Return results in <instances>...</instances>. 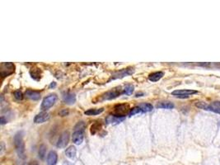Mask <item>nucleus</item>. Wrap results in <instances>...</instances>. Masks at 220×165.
<instances>
[{"label":"nucleus","mask_w":220,"mask_h":165,"mask_svg":"<svg viewBox=\"0 0 220 165\" xmlns=\"http://www.w3.org/2000/svg\"><path fill=\"white\" fill-rule=\"evenodd\" d=\"M13 143L18 157L20 159H25V143L23 140V133L22 131L17 132L15 135Z\"/></svg>","instance_id":"f257e3e1"},{"label":"nucleus","mask_w":220,"mask_h":165,"mask_svg":"<svg viewBox=\"0 0 220 165\" xmlns=\"http://www.w3.org/2000/svg\"><path fill=\"white\" fill-rule=\"evenodd\" d=\"M57 99L58 97L55 93L50 94L48 96H46L43 99V101H42V103H41V106H40V109L43 111H47V110H49L55 104V103L57 102Z\"/></svg>","instance_id":"f03ea898"},{"label":"nucleus","mask_w":220,"mask_h":165,"mask_svg":"<svg viewBox=\"0 0 220 165\" xmlns=\"http://www.w3.org/2000/svg\"><path fill=\"white\" fill-rule=\"evenodd\" d=\"M15 72V65L12 63H2L0 66V74L2 78L8 77Z\"/></svg>","instance_id":"7ed1b4c3"},{"label":"nucleus","mask_w":220,"mask_h":165,"mask_svg":"<svg viewBox=\"0 0 220 165\" xmlns=\"http://www.w3.org/2000/svg\"><path fill=\"white\" fill-rule=\"evenodd\" d=\"M123 94V89H121L120 87L115 88L111 91L106 92V93L102 95V100H112L119 97L120 95Z\"/></svg>","instance_id":"20e7f679"},{"label":"nucleus","mask_w":220,"mask_h":165,"mask_svg":"<svg viewBox=\"0 0 220 165\" xmlns=\"http://www.w3.org/2000/svg\"><path fill=\"white\" fill-rule=\"evenodd\" d=\"M69 136H70V135H69V131H64V132H63L62 134L60 135V136L59 137V139H58L57 144H56V146H57L58 148H65L66 146L68 145V144H69Z\"/></svg>","instance_id":"39448f33"},{"label":"nucleus","mask_w":220,"mask_h":165,"mask_svg":"<svg viewBox=\"0 0 220 165\" xmlns=\"http://www.w3.org/2000/svg\"><path fill=\"white\" fill-rule=\"evenodd\" d=\"M134 68H124L122 70H120V71L115 73V74L112 75V77L111 78V80L117 79H122V78L126 77V76L131 75V74H134Z\"/></svg>","instance_id":"423d86ee"},{"label":"nucleus","mask_w":220,"mask_h":165,"mask_svg":"<svg viewBox=\"0 0 220 165\" xmlns=\"http://www.w3.org/2000/svg\"><path fill=\"white\" fill-rule=\"evenodd\" d=\"M197 93V91L194 90H190V89H181V90H175L172 93L173 96H176L179 98H187L190 97V95Z\"/></svg>","instance_id":"0eeeda50"},{"label":"nucleus","mask_w":220,"mask_h":165,"mask_svg":"<svg viewBox=\"0 0 220 165\" xmlns=\"http://www.w3.org/2000/svg\"><path fill=\"white\" fill-rule=\"evenodd\" d=\"M125 119V117H121V116H117V115H110L106 117V125H118L120 122H122Z\"/></svg>","instance_id":"6e6552de"},{"label":"nucleus","mask_w":220,"mask_h":165,"mask_svg":"<svg viewBox=\"0 0 220 165\" xmlns=\"http://www.w3.org/2000/svg\"><path fill=\"white\" fill-rule=\"evenodd\" d=\"M115 115L125 117V113L128 112L129 109V104H119L115 107Z\"/></svg>","instance_id":"1a4fd4ad"},{"label":"nucleus","mask_w":220,"mask_h":165,"mask_svg":"<svg viewBox=\"0 0 220 165\" xmlns=\"http://www.w3.org/2000/svg\"><path fill=\"white\" fill-rule=\"evenodd\" d=\"M50 118V116L48 112L46 111H41L40 113L37 114L34 118V122L36 124H40V123H44L49 121Z\"/></svg>","instance_id":"9d476101"},{"label":"nucleus","mask_w":220,"mask_h":165,"mask_svg":"<svg viewBox=\"0 0 220 165\" xmlns=\"http://www.w3.org/2000/svg\"><path fill=\"white\" fill-rule=\"evenodd\" d=\"M83 139H84V135L83 131H74V132L73 133L72 140L75 145H81L83 142Z\"/></svg>","instance_id":"9b49d317"},{"label":"nucleus","mask_w":220,"mask_h":165,"mask_svg":"<svg viewBox=\"0 0 220 165\" xmlns=\"http://www.w3.org/2000/svg\"><path fill=\"white\" fill-rule=\"evenodd\" d=\"M64 103L68 105H73L76 102V96L74 93L70 92H65L63 93Z\"/></svg>","instance_id":"f8f14e48"},{"label":"nucleus","mask_w":220,"mask_h":165,"mask_svg":"<svg viewBox=\"0 0 220 165\" xmlns=\"http://www.w3.org/2000/svg\"><path fill=\"white\" fill-rule=\"evenodd\" d=\"M58 161V154L54 150H51L49 152L46 159V163L47 165H56Z\"/></svg>","instance_id":"ddd939ff"},{"label":"nucleus","mask_w":220,"mask_h":165,"mask_svg":"<svg viewBox=\"0 0 220 165\" xmlns=\"http://www.w3.org/2000/svg\"><path fill=\"white\" fill-rule=\"evenodd\" d=\"M25 95L27 98L33 100V101H38L40 98V92L35 91V90H32V89H27L25 93Z\"/></svg>","instance_id":"4468645a"},{"label":"nucleus","mask_w":220,"mask_h":165,"mask_svg":"<svg viewBox=\"0 0 220 165\" xmlns=\"http://www.w3.org/2000/svg\"><path fill=\"white\" fill-rule=\"evenodd\" d=\"M77 154V149L74 146H69V148L66 149L65 155L70 160H74Z\"/></svg>","instance_id":"2eb2a0df"},{"label":"nucleus","mask_w":220,"mask_h":165,"mask_svg":"<svg viewBox=\"0 0 220 165\" xmlns=\"http://www.w3.org/2000/svg\"><path fill=\"white\" fill-rule=\"evenodd\" d=\"M163 75H164L163 72L161 71L152 73L149 75V80L151 82H157L158 80H160L163 77Z\"/></svg>","instance_id":"dca6fc26"},{"label":"nucleus","mask_w":220,"mask_h":165,"mask_svg":"<svg viewBox=\"0 0 220 165\" xmlns=\"http://www.w3.org/2000/svg\"><path fill=\"white\" fill-rule=\"evenodd\" d=\"M209 111L220 114V101H215L209 104Z\"/></svg>","instance_id":"f3484780"},{"label":"nucleus","mask_w":220,"mask_h":165,"mask_svg":"<svg viewBox=\"0 0 220 165\" xmlns=\"http://www.w3.org/2000/svg\"><path fill=\"white\" fill-rule=\"evenodd\" d=\"M30 74H31V76H32L33 79L38 81V80H40V76H41V72H40V68L34 67V68H32V69H31Z\"/></svg>","instance_id":"a211bd4d"},{"label":"nucleus","mask_w":220,"mask_h":165,"mask_svg":"<svg viewBox=\"0 0 220 165\" xmlns=\"http://www.w3.org/2000/svg\"><path fill=\"white\" fill-rule=\"evenodd\" d=\"M103 111H104V108L88 109L84 112V114L87 116H97V115H99L101 112H103Z\"/></svg>","instance_id":"6ab92c4d"},{"label":"nucleus","mask_w":220,"mask_h":165,"mask_svg":"<svg viewBox=\"0 0 220 165\" xmlns=\"http://www.w3.org/2000/svg\"><path fill=\"white\" fill-rule=\"evenodd\" d=\"M139 107L142 110V113H147V112H149L153 109V107L150 103H142V104L139 105Z\"/></svg>","instance_id":"aec40b11"},{"label":"nucleus","mask_w":220,"mask_h":165,"mask_svg":"<svg viewBox=\"0 0 220 165\" xmlns=\"http://www.w3.org/2000/svg\"><path fill=\"white\" fill-rule=\"evenodd\" d=\"M174 104L170 102H163V103H158L157 105V108L163 109H172L174 108Z\"/></svg>","instance_id":"412c9836"},{"label":"nucleus","mask_w":220,"mask_h":165,"mask_svg":"<svg viewBox=\"0 0 220 165\" xmlns=\"http://www.w3.org/2000/svg\"><path fill=\"white\" fill-rule=\"evenodd\" d=\"M134 87L132 84H128L123 88V94L125 95H131L134 92Z\"/></svg>","instance_id":"4be33fe9"},{"label":"nucleus","mask_w":220,"mask_h":165,"mask_svg":"<svg viewBox=\"0 0 220 165\" xmlns=\"http://www.w3.org/2000/svg\"><path fill=\"white\" fill-rule=\"evenodd\" d=\"M140 113H142V110H141V108L138 106V107H133V108H131L129 110V113H128V116H129V117H132V116H134V115H136V114H140Z\"/></svg>","instance_id":"5701e85b"},{"label":"nucleus","mask_w":220,"mask_h":165,"mask_svg":"<svg viewBox=\"0 0 220 165\" xmlns=\"http://www.w3.org/2000/svg\"><path fill=\"white\" fill-rule=\"evenodd\" d=\"M46 145H40V149H39V157H40L41 160H44L45 157H46Z\"/></svg>","instance_id":"b1692460"},{"label":"nucleus","mask_w":220,"mask_h":165,"mask_svg":"<svg viewBox=\"0 0 220 165\" xmlns=\"http://www.w3.org/2000/svg\"><path fill=\"white\" fill-rule=\"evenodd\" d=\"M101 129V125L98 122L94 123L93 125H91V134L95 135L97 133V131H99Z\"/></svg>","instance_id":"393cba45"},{"label":"nucleus","mask_w":220,"mask_h":165,"mask_svg":"<svg viewBox=\"0 0 220 165\" xmlns=\"http://www.w3.org/2000/svg\"><path fill=\"white\" fill-rule=\"evenodd\" d=\"M195 106L197 107L198 108L209 111V104H207L206 103H204V102H198V103H195Z\"/></svg>","instance_id":"a878e982"},{"label":"nucleus","mask_w":220,"mask_h":165,"mask_svg":"<svg viewBox=\"0 0 220 165\" xmlns=\"http://www.w3.org/2000/svg\"><path fill=\"white\" fill-rule=\"evenodd\" d=\"M13 95H14V97L17 100H19V101H20V100L23 99V93H22V92L20 91V90H17V91H15L14 93H13Z\"/></svg>","instance_id":"bb28decb"},{"label":"nucleus","mask_w":220,"mask_h":165,"mask_svg":"<svg viewBox=\"0 0 220 165\" xmlns=\"http://www.w3.org/2000/svg\"><path fill=\"white\" fill-rule=\"evenodd\" d=\"M84 129H85V124L81 121V122H78L77 124V125L75 126L74 130L75 131H84Z\"/></svg>","instance_id":"cd10ccee"},{"label":"nucleus","mask_w":220,"mask_h":165,"mask_svg":"<svg viewBox=\"0 0 220 165\" xmlns=\"http://www.w3.org/2000/svg\"><path fill=\"white\" fill-rule=\"evenodd\" d=\"M69 114V111H67V110H62V111H60V115L61 116V117H64V116H66V115H68Z\"/></svg>","instance_id":"c85d7f7f"},{"label":"nucleus","mask_w":220,"mask_h":165,"mask_svg":"<svg viewBox=\"0 0 220 165\" xmlns=\"http://www.w3.org/2000/svg\"><path fill=\"white\" fill-rule=\"evenodd\" d=\"M6 123H7V120L4 118L3 116H2V117H1V124H2V125H4Z\"/></svg>","instance_id":"c756f323"},{"label":"nucleus","mask_w":220,"mask_h":165,"mask_svg":"<svg viewBox=\"0 0 220 165\" xmlns=\"http://www.w3.org/2000/svg\"><path fill=\"white\" fill-rule=\"evenodd\" d=\"M27 165H40V164H39L36 161H32V162L28 163V164Z\"/></svg>","instance_id":"7c9ffc66"},{"label":"nucleus","mask_w":220,"mask_h":165,"mask_svg":"<svg viewBox=\"0 0 220 165\" xmlns=\"http://www.w3.org/2000/svg\"><path fill=\"white\" fill-rule=\"evenodd\" d=\"M56 86V82H53L50 83V88H54Z\"/></svg>","instance_id":"2f4dec72"}]
</instances>
